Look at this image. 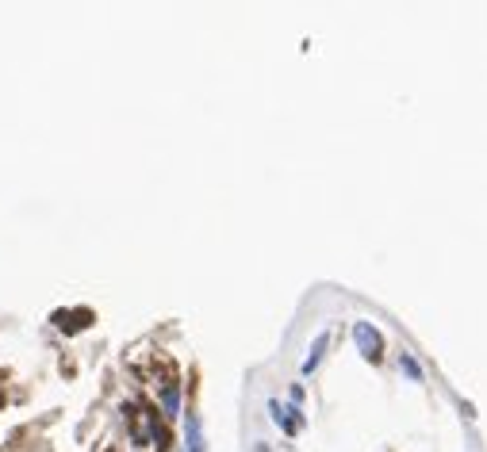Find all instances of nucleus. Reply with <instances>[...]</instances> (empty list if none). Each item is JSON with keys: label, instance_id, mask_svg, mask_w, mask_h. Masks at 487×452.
<instances>
[{"label": "nucleus", "instance_id": "obj_8", "mask_svg": "<svg viewBox=\"0 0 487 452\" xmlns=\"http://www.w3.org/2000/svg\"><path fill=\"white\" fill-rule=\"evenodd\" d=\"M254 452H269V445H265V441H257V445H254Z\"/></svg>", "mask_w": 487, "mask_h": 452}, {"label": "nucleus", "instance_id": "obj_1", "mask_svg": "<svg viewBox=\"0 0 487 452\" xmlns=\"http://www.w3.org/2000/svg\"><path fill=\"white\" fill-rule=\"evenodd\" d=\"M353 345H357V353L369 364H380V356H384V334L372 322H364V318L353 322Z\"/></svg>", "mask_w": 487, "mask_h": 452}, {"label": "nucleus", "instance_id": "obj_4", "mask_svg": "<svg viewBox=\"0 0 487 452\" xmlns=\"http://www.w3.org/2000/svg\"><path fill=\"white\" fill-rule=\"evenodd\" d=\"M326 345H330V329H323V334H315V341H311V356L303 361V372L311 375L318 368V361H323V353H326Z\"/></svg>", "mask_w": 487, "mask_h": 452}, {"label": "nucleus", "instance_id": "obj_6", "mask_svg": "<svg viewBox=\"0 0 487 452\" xmlns=\"http://www.w3.org/2000/svg\"><path fill=\"white\" fill-rule=\"evenodd\" d=\"M150 433H154L157 448H169V433H165V426H162V418H157V414H150Z\"/></svg>", "mask_w": 487, "mask_h": 452}, {"label": "nucleus", "instance_id": "obj_3", "mask_svg": "<svg viewBox=\"0 0 487 452\" xmlns=\"http://www.w3.org/2000/svg\"><path fill=\"white\" fill-rule=\"evenodd\" d=\"M162 414L165 418H177V414H181V383L177 380H169L162 388Z\"/></svg>", "mask_w": 487, "mask_h": 452}, {"label": "nucleus", "instance_id": "obj_7", "mask_svg": "<svg viewBox=\"0 0 487 452\" xmlns=\"http://www.w3.org/2000/svg\"><path fill=\"white\" fill-rule=\"evenodd\" d=\"M288 395H292V410H296L299 402H303V383H292V388H288Z\"/></svg>", "mask_w": 487, "mask_h": 452}, {"label": "nucleus", "instance_id": "obj_2", "mask_svg": "<svg viewBox=\"0 0 487 452\" xmlns=\"http://www.w3.org/2000/svg\"><path fill=\"white\" fill-rule=\"evenodd\" d=\"M269 414H273V422H276V426H280V429H284V433H288V437H296V429H299V422L292 418V414H296V410H288V407H284V402H276V399H269Z\"/></svg>", "mask_w": 487, "mask_h": 452}, {"label": "nucleus", "instance_id": "obj_5", "mask_svg": "<svg viewBox=\"0 0 487 452\" xmlns=\"http://www.w3.org/2000/svg\"><path fill=\"white\" fill-rule=\"evenodd\" d=\"M399 368H403V375H407L410 383H426V368L410 353H399Z\"/></svg>", "mask_w": 487, "mask_h": 452}]
</instances>
